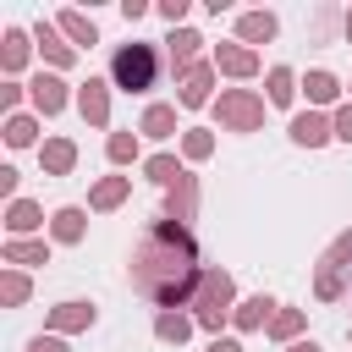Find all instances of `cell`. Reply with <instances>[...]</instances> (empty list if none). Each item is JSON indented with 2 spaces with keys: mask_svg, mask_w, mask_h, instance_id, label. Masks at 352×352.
I'll list each match as a JSON object with an SVG mask.
<instances>
[{
  "mask_svg": "<svg viewBox=\"0 0 352 352\" xmlns=\"http://www.w3.org/2000/svg\"><path fill=\"white\" fill-rule=\"evenodd\" d=\"M292 138H297L302 148H319V143L336 138V121H324L319 110H302V116H292Z\"/></svg>",
  "mask_w": 352,
  "mask_h": 352,
  "instance_id": "9c48e42d",
  "label": "cell"
},
{
  "mask_svg": "<svg viewBox=\"0 0 352 352\" xmlns=\"http://www.w3.org/2000/svg\"><path fill=\"white\" fill-rule=\"evenodd\" d=\"M346 38H352V11H346Z\"/></svg>",
  "mask_w": 352,
  "mask_h": 352,
  "instance_id": "b9f144b4",
  "label": "cell"
},
{
  "mask_svg": "<svg viewBox=\"0 0 352 352\" xmlns=\"http://www.w3.org/2000/svg\"><path fill=\"white\" fill-rule=\"evenodd\" d=\"M214 66H220L226 77H253V72H258V50H248V44H220V50H214Z\"/></svg>",
  "mask_w": 352,
  "mask_h": 352,
  "instance_id": "30bf717a",
  "label": "cell"
},
{
  "mask_svg": "<svg viewBox=\"0 0 352 352\" xmlns=\"http://www.w3.org/2000/svg\"><path fill=\"white\" fill-rule=\"evenodd\" d=\"M176 88H182L176 99H182L187 110H198V104H209V88H214V66H204V60H198L192 72H182V77H176Z\"/></svg>",
  "mask_w": 352,
  "mask_h": 352,
  "instance_id": "52a82bcc",
  "label": "cell"
},
{
  "mask_svg": "<svg viewBox=\"0 0 352 352\" xmlns=\"http://www.w3.org/2000/svg\"><path fill=\"white\" fill-rule=\"evenodd\" d=\"M126 187H132L126 176H104V182H94V192H88V204H94V209H116V204L126 198Z\"/></svg>",
  "mask_w": 352,
  "mask_h": 352,
  "instance_id": "ffe728a7",
  "label": "cell"
},
{
  "mask_svg": "<svg viewBox=\"0 0 352 352\" xmlns=\"http://www.w3.org/2000/svg\"><path fill=\"white\" fill-rule=\"evenodd\" d=\"M0 297L16 308V302H28V275H16V270H6V280H0Z\"/></svg>",
  "mask_w": 352,
  "mask_h": 352,
  "instance_id": "1f68e13d",
  "label": "cell"
},
{
  "mask_svg": "<svg viewBox=\"0 0 352 352\" xmlns=\"http://www.w3.org/2000/svg\"><path fill=\"white\" fill-rule=\"evenodd\" d=\"M110 82L126 88V94H148V88L160 82V55H154V44H143V38L121 44L116 60H110Z\"/></svg>",
  "mask_w": 352,
  "mask_h": 352,
  "instance_id": "7a4b0ae2",
  "label": "cell"
},
{
  "mask_svg": "<svg viewBox=\"0 0 352 352\" xmlns=\"http://www.w3.org/2000/svg\"><path fill=\"white\" fill-rule=\"evenodd\" d=\"M336 138H341V143H352V104H341V110H336Z\"/></svg>",
  "mask_w": 352,
  "mask_h": 352,
  "instance_id": "836d02e7",
  "label": "cell"
},
{
  "mask_svg": "<svg viewBox=\"0 0 352 352\" xmlns=\"http://www.w3.org/2000/svg\"><path fill=\"white\" fill-rule=\"evenodd\" d=\"M77 110H82L88 126H104V121H110V82H104V77H88V82L77 88Z\"/></svg>",
  "mask_w": 352,
  "mask_h": 352,
  "instance_id": "8992f818",
  "label": "cell"
},
{
  "mask_svg": "<svg viewBox=\"0 0 352 352\" xmlns=\"http://www.w3.org/2000/svg\"><path fill=\"white\" fill-rule=\"evenodd\" d=\"M192 204H198V182H192V176H182V182L170 187V204H165V220H192Z\"/></svg>",
  "mask_w": 352,
  "mask_h": 352,
  "instance_id": "2e32d148",
  "label": "cell"
},
{
  "mask_svg": "<svg viewBox=\"0 0 352 352\" xmlns=\"http://www.w3.org/2000/svg\"><path fill=\"white\" fill-rule=\"evenodd\" d=\"M28 352H66V341H60V336H33Z\"/></svg>",
  "mask_w": 352,
  "mask_h": 352,
  "instance_id": "d590c367",
  "label": "cell"
},
{
  "mask_svg": "<svg viewBox=\"0 0 352 352\" xmlns=\"http://www.w3.org/2000/svg\"><path fill=\"white\" fill-rule=\"evenodd\" d=\"M236 38H242L248 50H253V44H270V38H275V16H270V11H242Z\"/></svg>",
  "mask_w": 352,
  "mask_h": 352,
  "instance_id": "4fadbf2b",
  "label": "cell"
},
{
  "mask_svg": "<svg viewBox=\"0 0 352 352\" xmlns=\"http://www.w3.org/2000/svg\"><path fill=\"white\" fill-rule=\"evenodd\" d=\"M209 148H214V138H209L204 126H192V132L182 138V154H187V160H209Z\"/></svg>",
  "mask_w": 352,
  "mask_h": 352,
  "instance_id": "4dcf8cb0",
  "label": "cell"
},
{
  "mask_svg": "<svg viewBox=\"0 0 352 352\" xmlns=\"http://www.w3.org/2000/svg\"><path fill=\"white\" fill-rule=\"evenodd\" d=\"M104 154H110L116 165H126V160H138V132H110V143H104Z\"/></svg>",
  "mask_w": 352,
  "mask_h": 352,
  "instance_id": "f546056e",
  "label": "cell"
},
{
  "mask_svg": "<svg viewBox=\"0 0 352 352\" xmlns=\"http://www.w3.org/2000/svg\"><path fill=\"white\" fill-rule=\"evenodd\" d=\"M6 226H11V236H22V231H33V226H44V214H38V204H28V198H16V204L6 209Z\"/></svg>",
  "mask_w": 352,
  "mask_h": 352,
  "instance_id": "cb8c5ba5",
  "label": "cell"
},
{
  "mask_svg": "<svg viewBox=\"0 0 352 352\" xmlns=\"http://www.w3.org/2000/svg\"><path fill=\"white\" fill-rule=\"evenodd\" d=\"M50 231H55V242H82V231H88V220H82V209H55V220H50Z\"/></svg>",
  "mask_w": 352,
  "mask_h": 352,
  "instance_id": "44dd1931",
  "label": "cell"
},
{
  "mask_svg": "<svg viewBox=\"0 0 352 352\" xmlns=\"http://www.w3.org/2000/svg\"><path fill=\"white\" fill-rule=\"evenodd\" d=\"M33 132H38V126H33L28 116H11V121H6V143H16V148H22V143H33Z\"/></svg>",
  "mask_w": 352,
  "mask_h": 352,
  "instance_id": "d6a6232c",
  "label": "cell"
},
{
  "mask_svg": "<svg viewBox=\"0 0 352 352\" xmlns=\"http://www.w3.org/2000/svg\"><path fill=\"white\" fill-rule=\"evenodd\" d=\"M143 176H148V182H160V187H176L187 170H182L170 154H154V160H143Z\"/></svg>",
  "mask_w": 352,
  "mask_h": 352,
  "instance_id": "603a6c76",
  "label": "cell"
},
{
  "mask_svg": "<svg viewBox=\"0 0 352 352\" xmlns=\"http://www.w3.org/2000/svg\"><path fill=\"white\" fill-rule=\"evenodd\" d=\"M165 44H170V66H176V77L198 66V44H204V38H198L192 28H176V33L165 38Z\"/></svg>",
  "mask_w": 352,
  "mask_h": 352,
  "instance_id": "7c38bea8",
  "label": "cell"
},
{
  "mask_svg": "<svg viewBox=\"0 0 352 352\" xmlns=\"http://www.w3.org/2000/svg\"><path fill=\"white\" fill-rule=\"evenodd\" d=\"M214 116H220V126H231V132H258V126H264V99L248 94V88H226V94L214 99Z\"/></svg>",
  "mask_w": 352,
  "mask_h": 352,
  "instance_id": "5b68a950",
  "label": "cell"
},
{
  "mask_svg": "<svg viewBox=\"0 0 352 352\" xmlns=\"http://www.w3.org/2000/svg\"><path fill=\"white\" fill-rule=\"evenodd\" d=\"M160 16H165V22H182V16H187V0H160Z\"/></svg>",
  "mask_w": 352,
  "mask_h": 352,
  "instance_id": "e575fe53",
  "label": "cell"
},
{
  "mask_svg": "<svg viewBox=\"0 0 352 352\" xmlns=\"http://www.w3.org/2000/svg\"><path fill=\"white\" fill-rule=\"evenodd\" d=\"M38 160H44L50 176H66V170L77 165V143H72V138H50V143L38 148Z\"/></svg>",
  "mask_w": 352,
  "mask_h": 352,
  "instance_id": "5bb4252c",
  "label": "cell"
},
{
  "mask_svg": "<svg viewBox=\"0 0 352 352\" xmlns=\"http://www.w3.org/2000/svg\"><path fill=\"white\" fill-rule=\"evenodd\" d=\"M302 88H308V99H314V104H330V99L341 94V82H336L330 72H308V77H302Z\"/></svg>",
  "mask_w": 352,
  "mask_h": 352,
  "instance_id": "4316f807",
  "label": "cell"
},
{
  "mask_svg": "<svg viewBox=\"0 0 352 352\" xmlns=\"http://www.w3.org/2000/svg\"><path fill=\"white\" fill-rule=\"evenodd\" d=\"M132 292L160 302L165 314L192 302L198 297V280H204V264H198V248H192V231L182 220H154L143 231V242L132 248Z\"/></svg>",
  "mask_w": 352,
  "mask_h": 352,
  "instance_id": "6da1fadb",
  "label": "cell"
},
{
  "mask_svg": "<svg viewBox=\"0 0 352 352\" xmlns=\"http://www.w3.org/2000/svg\"><path fill=\"white\" fill-rule=\"evenodd\" d=\"M33 38H38V50H44V60H50V66H60V72H66V66L77 60V50L60 38V22H38V28H33Z\"/></svg>",
  "mask_w": 352,
  "mask_h": 352,
  "instance_id": "ba28073f",
  "label": "cell"
},
{
  "mask_svg": "<svg viewBox=\"0 0 352 352\" xmlns=\"http://www.w3.org/2000/svg\"><path fill=\"white\" fill-rule=\"evenodd\" d=\"M0 104L16 110V104H22V82H6V88H0Z\"/></svg>",
  "mask_w": 352,
  "mask_h": 352,
  "instance_id": "8d00e7d4",
  "label": "cell"
},
{
  "mask_svg": "<svg viewBox=\"0 0 352 352\" xmlns=\"http://www.w3.org/2000/svg\"><path fill=\"white\" fill-rule=\"evenodd\" d=\"M60 33L72 38V50H77V44H99V28H94V16H82V11H60Z\"/></svg>",
  "mask_w": 352,
  "mask_h": 352,
  "instance_id": "ac0fdd59",
  "label": "cell"
},
{
  "mask_svg": "<svg viewBox=\"0 0 352 352\" xmlns=\"http://www.w3.org/2000/svg\"><path fill=\"white\" fill-rule=\"evenodd\" d=\"M154 336H160V341H170V346H182V341L192 336V319H187L182 308H170V314H160V319H154Z\"/></svg>",
  "mask_w": 352,
  "mask_h": 352,
  "instance_id": "d6986e66",
  "label": "cell"
},
{
  "mask_svg": "<svg viewBox=\"0 0 352 352\" xmlns=\"http://www.w3.org/2000/svg\"><path fill=\"white\" fill-rule=\"evenodd\" d=\"M270 308H275V302H270V297L258 292V297H248V302H236V314H231V319H236V330H264V324L275 319Z\"/></svg>",
  "mask_w": 352,
  "mask_h": 352,
  "instance_id": "9a60e30c",
  "label": "cell"
},
{
  "mask_svg": "<svg viewBox=\"0 0 352 352\" xmlns=\"http://www.w3.org/2000/svg\"><path fill=\"white\" fill-rule=\"evenodd\" d=\"M264 88H270V104H292V72L286 66H270V77H264Z\"/></svg>",
  "mask_w": 352,
  "mask_h": 352,
  "instance_id": "f1b7e54d",
  "label": "cell"
},
{
  "mask_svg": "<svg viewBox=\"0 0 352 352\" xmlns=\"http://www.w3.org/2000/svg\"><path fill=\"white\" fill-rule=\"evenodd\" d=\"M286 352H319V341H292Z\"/></svg>",
  "mask_w": 352,
  "mask_h": 352,
  "instance_id": "60d3db41",
  "label": "cell"
},
{
  "mask_svg": "<svg viewBox=\"0 0 352 352\" xmlns=\"http://www.w3.org/2000/svg\"><path fill=\"white\" fill-rule=\"evenodd\" d=\"M44 258H50L44 242H28V236H11L6 242V264H44Z\"/></svg>",
  "mask_w": 352,
  "mask_h": 352,
  "instance_id": "d4e9b609",
  "label": "cell"
},
{
  "mask_svg": "<svg viewBox=\"0 0 352 352\" xmlns=\"http://www.w3.org/2000/svg\"><path fill=\"white\" fill-rule=\"evenodd\" d=\"M94 324V308L88 302H60L50 308V330H88Z\"/></svg>",
  "mask_w": 352,
  "mask_h": 352,
  "instance_id": "e0dca14e",
  "label": "cell"
},
{
  "mask_svg": "<svg viewBox=\"0 0 352 352\" xmlns=\"http://www.w3.org/2000/svg\"><path fill=\"white\" fill-rule=\"evenodd\" d=\"M22 60H28V33H22V28H6V72L16 77Z\"/></svg>",
  "mask_w": 352,
  "mask_h": 352,
  "instance_id": "83f0119b",
  "label": "cell"
},
{
  "mask_svg": "<svg viewBox=\"0 0 352 352\" xmlns=\"http://www.w3.org/2000/svg\"><path fill=\"white\" fill-rule=\"evenodd\" d=\"M270 336H275V341H286V346H292V341H297V336H302V308H280V314H275V319H270Z\"/></svg>",
  "mask_w": 352,
  "mask_h": 352,
  "instance_id": "484cf974",
  "label": "cell"
},
{
  "mask_svg": "<svg viewBox=\"0 0 352 352\" xmlns=\"http://www.w3.org/2000/svg\"><path fill=\"white\" fill-rule=\"evenodd\" d=\"M28 94H33V104H38L44 116H55V110H66V82H60L55 72H38V77L28 82Z\"/></svg>",
  "mask_w": 352,
  "mask_h": 352,
  "instance_id": "8fae6325",
  "label": "cell"
},
{
  "mask_svg": "<svg viewBox=\"0 0 352 352\" xmlns=\"http://www.w3.org/2000/svg\"><path fill=\"white\" fill-rule=\"evenodd\" d=\"M314 292H319V302H352V231L324 248V258L314 270Z\"/></svg>",
  "mask_w": 352,
  "mask_h": 352,
  "instance_id": "3957f363",
  "label": "cell"
},
{
  "mask_svg": "<svg viewBox=\"0 0 352 352\" xmlns=\"http://www.w3.org/2000/svg\"><path fill=\"white\" fill-rule=\"evenodd\" d=\"M226 314H231V275H226V270H204L198 297H192V319H198L204 330H214V336H220Z\"/></svg>",
  "mask_w": 352,
  "mask_h": 352,
  "instance_id": "277c9868",
  "label": "cell"
},
{
  "mask_svg": "<svg viewBox=\"0 0 352 352\" xmlns=\"http://www.w3.org/2000/svg\"><path fill=\"white\" fill-rule=\"evenodd\" d=\"M209 352H242V341H231V336H214V341H209Z\"/></svg>",
  "mask_w": 352,
  "mask_h": 352,
  "instance_id": "ab89813d",
  "label": "cell"
},
{
  "mask_svg": "<svg viewBox=\"0 0 352 352\" xmlns=\"http://www.w3.org/2000/svg\"><path fill=\"white\" fill-rule=\"evenodd\" d=\"M0 192L16 204V170H11V165H0Z\"/></svg>",
  "mask_w": 352,
  "mask_h": 352,
  "instance_id": "74e56055",
  "label": "cell"
},
{
  "mask_svg": "<svg viewBox=\"0 0 352 352\" xmlns=\"http://www.w3.org/2000/svg\"><path fill=\"white\" fill-rule=\"evenodd\" d=\"M143 11H148V6H143V0H121V16H126V22H138V16H143Z\"/></svg>",
  "mask_w": 352,
  "mask_h": 352,
  "instance_id": "f35d334b",
  "label": "cell"
},
{
  "mask_svg": "<svg viewBox=\"0 0 352 352\" xmlns=\"http://www.w3.org/2000/svg\"><path fill=\"white\" fill-rule=\"evenodd\" d=\"M138 132H148V138H170V132H176V110H170V104H148Z\"/></svg>",
  "mask_w": 352,
  "mask_h": 352,
  "instance_id": "7402d4cb",
  "label": "cell"
}]
</instances>
